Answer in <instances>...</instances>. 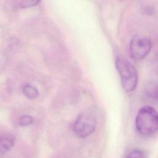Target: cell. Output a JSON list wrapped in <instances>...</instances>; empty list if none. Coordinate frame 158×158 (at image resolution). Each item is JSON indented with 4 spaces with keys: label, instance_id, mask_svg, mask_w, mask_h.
Wrapping results in <instances>:
<instances>
[{
    "label": "cell",
    "instance_id": "obj_5",
    "mask_svg": "<svg viewBox=\"0 0 158 158\" xmlns=\"http://www.w3.org/2000/svg\"><path fill=\"white\" fill-rule=\"evenodd\" d=\"M14 137L10 134H4L0 136V152L9 151L14 146Z\"/></svg>",
    "mask_w": 158,
    "mask_h": 158
},
{
    "label": "cell",
    "instance_id": "obj_7",
    "mask_svg": "<svg viewBox=\"0 0 158 158\" xmlns=\"http://www.w3.org/2000/svg\"><path fill=\"white\" fill-rule=\"evenodd\" d=\"M125 158H147L146 154L140 149H134L128 153Z\"/></svg>",
    "mask_w": 158,
    "mask_h": 158
},
{
    "label": "cell",
    "instance_id": "obj_2",
    "mask_svg": "<svg viewBox=\"0 0 158 158\" xmlns=\"http://www.w3.org/2000/svg\"><path fill=\"white\" fill-rule=\"evenodd\" d=\"M115 65L124 90L128 93L133 91L138 83V73L135 67L129 60L120 57L116 59Z\"/></svg>",
    "mask_w": 158,
    "mask_h": 158
},
{
    "label": "cell",
    "instance_id": "obj_9",
    "mask_svg": "<svg viewBox=\"0 0 158 158\" xmlns=\"http://www.w3.org/2000/svg\"><path fill=\"white\" fill-rule=\"evenodd\" d=\"M39 2V1H23L20 2V6L23 8L29 7L37 5Z\"/></svg>",
    "mask_w": 158,
    "mask_h": 158
},
{
    "label": "cell",
    "instance_id": "obj_3",
    "mask_svg": "<svg viewBox=\"0 0 158 158\" xmlns=\"http://www.w3.org/2000/svg\"><path fill=\"white\" fill-rule=\"evenodd\" d=\"M96 125V117L91 113H83L77 117L74 125L73 131L81 138H85L91 135Z\"/></svg>",
    "mask_w": 158,
    "mask_h": 158
},
{
    "label": "cell",
    "instance_id": "obj_4",
    "mask_svg": "<svg viewBox=\"0 0 158 158\" xmlns=\"http://www.w3.org/2000/svg\"><path fill=\"white\" fill-rule=\"evenodd\" d=\"M151 46V41L148 38L139 35H135L130 41V55L135 60L143 59L150 52Z\"/></svg>",
    "mask_w": 158,
    "mask_h": 158
},
{
    "label": "cell",
    "instance_id": "obj_10",
    "mask_svg": "<svg viewBox=\"0 0 158 158\" xmlns=\"http://www.w3.org/2000/svg\"><path fill=\"white\" fill-rule=\"evenodd\" d=\"M156 94L157 95V96H158V88H157V89H156Z\"/></svg>",
    "mask_w": 158,
    "mask_h": 158
},
{
    "label": "cell",
    "instance_id": "obj_6",
    "mask_svg": "<svg viewBox=\"0 0 158 158\" xmlns=\"http://www.w3.org/2000/svg\"><path fill=\"white\" fill-rule=\"evenodd\" d=\"M22 91L26 97L31 99L36 98L38 95V89L30 85H24L22 89Z\"/></svg>",
    "mask_w": 158,
    "mask_h": 158
},
{
    "label": "cell",
    "instance_id": "obj_1",
    "mask_svg": "<svg viewBox=\"0 0 158 158\" xmlns=\"http://www.w3.org/2000/svg\"><path fill=\"white\" fill-rule=\"evenodd\" d=\"M135 126L142 135H153L158 130V112L151 106L141 107L136 114Z\"/></svg>",
    "mask_w": 158,
    "mask_h": 158
},
{
    "label": "cell",
    "instance_id": "obj_8",
    "mask_svg": "<svg viewBox=\"0 0 158 158\" xmlns=\"http://www.w3.org/2000/svg\"><path fill=\"white\" fill-rule=\"evenodd\" d=\"M33 119L32 117L30 115H25L20 118L19 120V124L20 126L25 127V126H27L33 123Z\"/></svg>",
    "mask_w": 158,
    "mask_h": 158
}]
</instances>
